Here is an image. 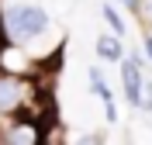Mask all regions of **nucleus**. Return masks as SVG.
I'll list each match as a JSON object with an SVG mask.
<instances>
[{"label":"nucleus","instance_id":"9","mask_svg":"<svg viewBox=\"0 0 152 145\" xmlns=\"http://www.w3.org/2000/svg\"><path fill=\"white\" fill-rule=\"evenodd\" d=\"M121 4H124L128 10H138V7H142V0H121Z\"/></svg>","mask_w":152,"mask_h":145},{"label":"nucleus","instance_id":"8","mask_svg":"<svg viewBox=\"0 0 152 145\" xmlns=\"http://www.w3.org/2000/svg\"><path fill=\"white\" fill-rule=\"evenodd\" d=\"M145 111H152V83L145 87Z\"/></svg>","mask_w":152,"mask_h":145},{"label":"nucleus","instance_id":"1","mask_svg":"<svg viewBox=\"0 0 152 145\" xmlns=\"http://www.w3.org/2000/svg\"><path fill=\"white\" fill-rule=\"evenodd\" d=\"M0 24H4V42L28 45L31 38L48 31V10L38 0H7L0 4Z\"/></svg>","mask_w":152,"mask_h":145},{"label":"nucleus","instance_id":"2","mask_svg":"<svg viewBox=\"0 0 152 145\" xmlns=\"http://www.w3.org/2000/svg\"><path fill=\"white\" fill-rule=\"evenodd\" d=\"M31 100H35V87L21 73H0V114L24 117Z\"/></svg>","mask_w":152,"mask_h":145},{"label":"nucleus","instance_id":"10","mask_svg":"<svg viewBox=\"0 0 152 145\" xmlns=\"http://www.w3.org/2000/svg\"><path fill=\"white\" fill-rule=\"evenodd\" d=\"M0 42H4V24H0Z\"/></svg>","mask_w":152,"mask_h":145},{"label":"nucleus","instance_id":"4","mask_svg":"<svg viewBox=\"0 0 152 145\" xmlns=\"http://www.w3.org/2000/svg\"><path fill=\"white\" fill-rule=\"evenodd\" d=\"M90 90H94L97 97H100V104H104V111H107V125H118V107H114V93H111V87L104 83V73L100 69H90Z\"/></svg>","mask_w":152,"mask_h":145},{"label":"nucleus","instance_id":"7","mask_svg":"<svg viewBox=\"0 0 152 145\" xmlns=\"http://www.w3.org/2000/svg\"><path fill=\"white\" fill-rule=\"evenodd\" d=\"M142 45H145V55H149V62H152V35H145V42H142Z\"/></svg>","mask_w":152,"mask_h":145},{"label":"nucleus","instance_id":"5","mask_svg":"<svg viewBox=\"0 0 152 145\" xmlns=\"http://www.w3.org/2000/svg\"><path fill=\"white\" fill-rule=\"evenodd\" d=\"M97 55L107 59V62H121L124 59V45H121V35H100L97 38Z\"/></svg>","mask_w":152,"mask_h":145},{"label":"nucleus","instance_id":"6","mask_svg":"<svg viewBox=\"0 0 152 145\" xmlns=\"http://www.w3.org/2000/svg\"><path fill=\"white\" fill-rule=\"evenodd\" d=\"M100 14H104V21L111 24V31H114V35H124V31H128V24L121 21V14H118V7H111V4H104V7H100Z\"/></svg>","mask_w":152,"mask_h":145},{"label":"nucleus","instance_id":"3","mask_svg":"<svg viewBox=\"0 0 152 145\" xmlns=\"http://www.w3.org/2000/svg\"><path fill=\"white\" fill-rule=\"evenodd\" d=\"M121 87H124V100L132 107H145V83H142V55L132 52L121 62Z\"/></svg>","mask_w":152,"mask_h":145},{"label":"nucleus","instance_id":"11","mask_svg":"<svg viewBox=\"0 0 152 145\" xmlns=\"http://www.w3.org/2000/svg\"><path fill=\"white\" fill-rule=\"evenodd\" d=\"M149 17H152V0H149Z\"/></svg>","mask_w":152,"mask_h":145}]
</instances>
